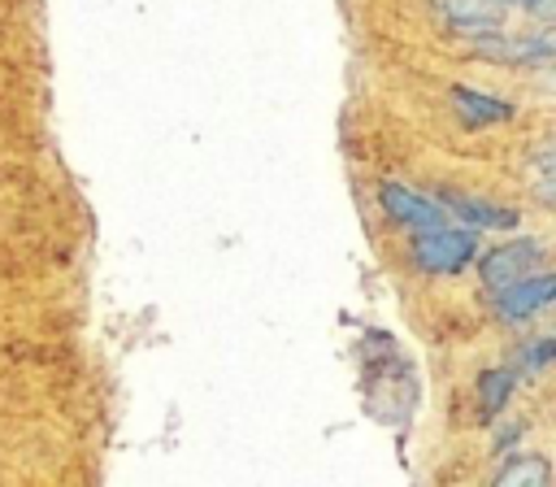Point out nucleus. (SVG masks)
I'll use <instances>...</instances> for the list:
<instances>
[{
  "label": "nucleus",
  "mask_w": 556,
  "mask_h": 487,
  "mask_svg": "<svg viewBox=\"0 0 556 487\" xmlns=\"http://www.w3.org/2000/svg\"><path fill=\"white\" fill-rule=\"evenodd\" d=\"M452 109L469 122V126H486V122H508L513 117V104L486 96V91H473V87H452Z\"/></svg>",
  "instance_id": "8"
},
{
  "label": "nucleus",
  "mask_w": 556,
  "mask_h": 487,
  "mask_svg": "<svg viewBox=\"0 0 556 487\" xmlns=\"http://www.w3.org/2000/svg\"><path fill=\"white\" fill-rule=\"evenodd\" d=\"M552 348H556V339H534V344H526V357H521V365H526V370H539V365H547V361H552Z\"/></svg>",
  "instance_id": "13"
},
{
  "label": "nucleus",
  "mask_w": 556,
  "mask_h": 487,
  "mask_svg": "<svg viewBox=\"0 0 556 487\" xmlns=\"http://www.w3.org/2000/svg\"><path fill=\"white\" fill-rule=\"evenodd\" d=\"M539 261H543V244L539 239H517V244H500L482 257L478 274H482V287L486 291H504L530 274H539Z\"/></svg>",
  "instance_id": "3"
},
{
  "label": "nucleus",
  "mask_w": 556,
  "mask_h": 487,
  "mask_svg": "<svg viewBox=\"0 0 556 487\" xmlns=\"http://www.w3.org/2000/svg\"><path fill=\"white\" fill-rule=\"evenodd\" d=\"M478 57L486 61H504V65H547L552 61V35L547 30H534V35H521V30H486V35H473L469 39Z\"/></svg>",
  "instance_id": "2"
},
{
  "label": "nucleus",
  "mask_w": 556,
  "mask_h": 487,
  "mask_svg": "<svg viewBox=\"0 0 556 487\" xmlns=\"http://www.w3.org/2000/svg\"><path fill=\"white\" fill-rule=\"evenodd\" d=\"M478 252V235L473 230H452V226H434V230H421L413 239V261L426 270V274H456L473 261Z\"/></svg>",
  "instance_id": "1"
},
{
  "label": "nucleus",
  "mask_w": 556,
  "mask_h": 487,
  "mask_svg": "<svg viewBox=\"0 0 556 487\" xmlns=\"http://www.w3.org/2000/svg\"><path fill=\"white\" fill-rule=\"evenodd\" d=\"M434 13L443 26H452L465 39L486 35V30H504V9H495L491 0H434Z\"/></svg>",
  "instance_id": "6"
},
{
  "label": "nucleus",
  "mask_w": 556,
  "mask_h": 487,
  "mask_svg": "<svg viewBox=\"0 0 556 487\" xmlns=\"http://www.w3.org/2000/svg\"><path fill=\"white\" fill-rule=\"evenodd\" d=\"M434 204H439L443 213H456V217H465V222H473V226H486V230H508V226H517V213H513V209L491 204V200H478V196H465V191H439Z\"/></svg>",
  "instance_id": "7"
},
{
  "label": "nucleus",
  "mask_w": 556,
  "mask_h": 487,
  "mask_svg": "<svg viewBox=\"0 0 556 487\" xmlns=\"http://www.w3.org/2000/svg\"><path fill=\"white\" fill-rule=\"evenodd\" d=\"M552 296H556V278H552V274H530V278H521V283L495 291V309H500L504 322H526V317H534L539 309H547Z\"/></svg>",
  "instance_id": "5"
},
{
  "label": "nucleus",
  "mask_w": 556,
  "mask_h": 487,
  "mask_svg": "<svg viewBox=\"0 0 556 487\" xmlns=\"http://www.w3.org/2000/svg\"><path fill=\"white\" fill-rule=\"evenodd\" d=\"M378 204L387 209V217H395L400 226H408V230H434V226H443V209L430 200V196H421V191H413V187H404V183H382L378 187Z\"/></svg>",
  "instance_id": "4"
},
{
  "label": "nucleus",
  "mask_w": 556,
  "mask_h": 487,
  "mask_svg": "<svg viewBox=\"0 0 556 487\" xmlns=\"http://www.w3.org/2000/svg\"><path fill=\"white\" fill-rule=\"evenodd\" d=\"M495 9H513V13H526V17H534V22H552V13H556V0H491Z\"/></svg>",
  "instance_id": "11"
},
{
  "label": "nucleus",
  "mask_w": 556,
  "mask_h": 487,
  "mask_svg": "<svg viewBox=\"0 0 556 487\" xmlns=\"http://www.w3.org/2000/svg\"><path fill=\"white\" fill-rule=\"evenodd\" d=\"M513 387H517V370H486V374L478 378V400H482V413H486V417H491V413H500V409L508 404Z\"/></svg>",
  "instance_id": "10"
},
{
  "label": "nucleus",
  "mask_w": 556,
  "mask_h": 487,
  "mask_svg": "<svg viewBox=\"0 0 556 487\" xmlns=\"http://www.w3.org/2000/svg\"><path fill=\"white\" fill-rule=\"evenodd\" d=\"M547 478H552V465H547V457H517V461H508L504 470H500V478H495V487H547Z\"/></svg>",
  "instance_id": "9"
},
{
  "label": "nucleus",
  "mask_w": 556,
  "mask_h": 487,
  "mask_svg": "<svg viewBox=\"0 0 556 487\" xmlns=\"http://www.w3.org/2000/svg\"><path fill=\"white\" fill-rule=\"evenodd\" d=\"M552 165H556V152L543 148V152L534 157V187H539V200H543V204H552Z\"/></svg>",
  "instance_id": "12"
}]
</instances>
